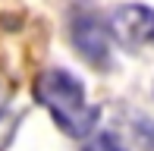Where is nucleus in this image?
Listing matches in <instances>:
<instances>
[{
    "mask_svg": "<svg viewBox=\"0 0 154 151\" xmlns=\"http://www.w3.org/2000/svg\"><path fill=\"white\" fill-rule=\"evenodd\" d=\"M32 91H35V101L54 116V123L66 135L82 139V135L91 132L97 110L88 104L85 88L75 76H69L66 69H47L35 79Z\"/></svg>",
    "mask_w": 154,
    "mask_h": 151,
    "instance_id": "obj_1",
    "label": "nucleus"
},
{
    "mask_svg": "<svg viewBox=\"0 0 154 151\" xmlns=\"http://www.w3.org/2000/svg\"><path fill=\"white\" fill-rule=\"evenodd\" d=\"M69 38H72V47L79 51V57L85 63H91L94 69H110V63H113L110 60V32L91 6H75L72 10Z\"/></svg>",
    "mask_w": 154,
    "mask_h": 151,
    "instance_id": "obj_2",
    "label": "nucleus"
},
{
    "mask_svg": "<svg viewBox=\"0 0 154 151\" xmlns=\"http://www.w3.org/2000/svg\"><path fill=\"white\" fill-rule=\"evenodd\" d=\"M107 32L113 35L126 51H142V47H154V10L142 3H126L116 6L110 16Z\"/></svg>",
    "mask_w": 154,
    "mask_h": 151,
    "instance_id": "obj_3",
    "label": "nucleus"
},
{
    "mask_svg": "<svg viewBox=\"0 0 154 151\" xmlns=\"http://www.w3.org/2000/svg\"><path fill=\"white\" fill-rule=\"evenodd\" d=\"M22 120V110L13 107V98H10V88L0 82V151L10 145L13 132H16V123Z\"/></svg>",
    "mask_w": 154,
    "mask_h": 151,
    "instance_id": "obj_4",
    "label": "nucleus"
},
{
    "mask_svg": "<svg viewBox=\"0 0 154 151\" xmlns=\"http://www.w3.org/2000/svg\"><path fill=\"white\" fill-rule=\"evenodd\" d=\"M82 151H126V148H123V142H120L116 132H107V129H104V132H94L91 139L82 145Z\"/></svg>",
    "mask_w": 154,
    "mask_h": 151,
    "instance_id": "obj_5",
    "label": "nucleus"
}]
</instances>
